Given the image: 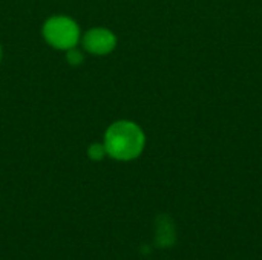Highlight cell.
<instances>
[{
    "label": "cell",
    "instance_id": "obj_1",
    "mask_svg": "<svg viewBox=\"0 0 262 260\" xmlns=\"http://www.w3.org/2000/svg\"><path fill=\"white\" fill-rule=\"evenodd\" d=\"M144 133L132 121H117L104 133V147L109 156L118 161H130L144 149Z\"/></svg>",
    "mask_w": 262,
    "mask_h": 260
},
{
    "label": "cell",
    "instance_id": "obj_2",
    "mask_svg": "<svg viewBox=\"0 0 262 260\" xmlns=\"http://www.w3.org/2000/svg\"><path fill=\"white\" fill-rule=\"evenodd\" d=\"M45 40L55 49L68 51L75 48L80 40L78 25L66 15H54L48 18L43 25Z\"/></svg>",
    "mask_w": 262,
    "mask_h": 260
},
{
    "label": "cell",
    "instance_id": "obj_3",
    "mask_svg": "<svg viewBox=\"0 0 262 260\" xmlns=\"http://www.w3.org/2000/svg\"><path fill=\"white\" fill-rule=\"evenodd\" d=\"M117 46V37L106 28H92L83 37V48L92 55H107Z\"/></svg>",
    "mask_w": 262,
    "mask_h": 260
},
{
    "label": "cell",
    "instance_id": "obj_4",
    "mask_svg": "<svg viewBox=\"0 0 262 260\" xmlns=\"http://www.w3.org/2000/svg\"><path fill=\"white\" fill-rule=\"evenodd\" d=\"M173 225L167 218H161L158 227V244L161 247H169L173 244Z\"/></svg>",
    "mask_w": 262,
    "mask_h": 260
},
{
    "label": "cell",
    "instance_id": "obj_5",
    "mask_svg": "<svg viewBox=\"0 0 262 260\" xmlns=\"http://www.w3.org/2000/svg\"><path fill=\"white\" fill-rule=\"evenodd\" d=\"M106 155H107V152H106L104 144L94 143V144H91L89 149H88V156H89L92 161H101Z\"/></svg>",
    "mask_w": 262,
    "mask_h": 260
},
{
    "label": "cell",
    "instance_id": "obj_6",
    "mask_svg": "<svg viewBox=\"0 0 262 260\" xmlns=\"http://www.w3.org/2000/svg\"><path fill=\"white\" fill-rule=\"evenodd\" d=\"M83 58H84L83 52H81L80 49H77V48H71V49H68V52H66V60H68V63H69L71 66H78V64H81V63H83Z\"/></svg>",
    "mask_w": 262,
    "mask_h": 260
},
{
    "label": "cell",
    "instance_id": "obj_7",
    "mask_svg": "<svg viewBox=\"0 0 262 260\" xmlns=\"http://www.w3.org/2000/svg\"><path fill=\"white\" fill-rule=\"evenodd\" d=\"M0 61H2V46H0Z\"/></svg>",
    "mask_w": 262,
    "mask_h": 260
}]
</instances>
